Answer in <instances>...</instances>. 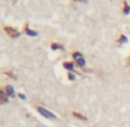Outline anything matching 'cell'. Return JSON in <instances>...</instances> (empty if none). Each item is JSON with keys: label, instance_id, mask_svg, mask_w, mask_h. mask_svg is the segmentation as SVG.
Returning a JSON list of instances; mask_svg holds the SVG:
<instances>
[{"label": "cell", "instance_id": "9", "mask_svg": "<svg viewBox=\"0 0 130 127\" xmlns=\"http://www.w3.org/2000/svg\"><path fill=\"white\" fill-rule=\"evenodd\" d=\"M123 13H124V14H129L130 13V6L128 5V3H125V1H124V7H123Z\"/></svg>", "mask_w": 130, "mask_h": 127}, {"label": "cell", "instance_id": "14", "mask_svg": "<svg viewBox=\"0 0 130 127\" xmlns=\"http://www.w3.org/2000/svg\"><path fill=\"white\" fill-rule=\"evenodd\" d=\"M75 1H77V0H75ZM78 1H84V3H85L86 0H78Z\"/></svg>", "mask_w": 130, "mask_h": 127}, {"label": "cell", "instance_id": "11", "mask_svg": "<svg viewBox=\"0 0 130 127\" xmlns=\"http://www.w3.org/2000/svg\"><path fill=\"white\" fill-rule=\"evenodd\" d=\"M74 116H75V117H77V118H79V119H83V120H86V118H85V117H84V116L79 115V113H76V112H74Z\"/></svg>", "mask_w": 130, "mask_h": 127}, {"label": "cell", "instance_id": "6", "mask_svg": "<svg viewBox=\"0 0 130 127\" xmlns=\"http://www.w3.org/2000/svg\"><path fill=\"white\" fill-rule=\"evenodd\" d=\"M25 34L28 35V36H30V37H36L37 36V32L36 31H34V30H31L29 27H25Z\"/></svg>", "mask_w": 130, "mask_h": 127}, {"label": "cell", "instance_id": "8", "mask_svg": "<svg viewBox=\"0 0 130 127\" xmlns=\"http://www.w3.org/2000/svg\"><path fill=\"white\" fill-rule=\"evenodd\" d=\"M63 67L66 69H68V71H73V69H74V64H71V62H64L63 64Z\"/></svg>", "mask_w": 130, "mask_h": 127}, {"label": "cell", "instance_id": "3", "mask_svg": "<svg viewBox=\"0 0 130 127\" xmlns=\"http://www.w3.org/2000/svg\"><path fill=\"white\" fill-rule=\"evenodd\" d=\"M5 31H6V34L9 35L12 38H16V37H20V32L17 31L16 29L12 28V27H6V28H5Z\"/></svg>", "mask_w": 130, "mask_h": 127}, {"label": "cell", "instance_id": "13", "mask_svg": "<svg viewBox=\"0 0 130 127\" xmlns=\"http://www.w3.org/2000/svg\"><path fill=\"white\" fill-rule=\"evenodd\" d=\"M19 97H20L21 99H25V96L23 95V94H19Z\"/></svg>", "mask_w": 130, "mask_h": 127}, {"label": "cell", "instance_id": "5", "mask_svg": "<svg viewBox=\"0 0 130 127\" xmlns=\"http://www.w3.org/2000/svg\"><path fill=\"white\" fill-rule=\"evenodd\" d=\"M6 94H7V96H9V97H14L15 96L14 88H13L12 86H7L6 87Z\"/></svg>", "mask_w": 130, "mask_h": 127}, {"label": "cell", "instance_id": "10", "mask_svg": "<svg viewBox=\"0 0 130 127\" xmlns=\"http://www.w3.org/2000/svg\"><path fill=\"white\" fill-rule=\"evenodd\" d=\"M127 42H128V38L124 36V35H122V36L120 37V39H119V43H121V44H124Z\"/></svg>", "mask_w": 130, "mask_h": 127}, {"label": "cell", "instance_id": "7", "mask_svg": "<svg viewBox=\"0 0 130 127\" xmlns=\"http://www.w3.org/2000/svg\"><path fill=\"white\" fill-rule=\"evenodd\" d=\"M51 49L53 50V51H57V50H62L63 49V46L60 44H58V43H52L51 44Z\"/></svg>", "mask_w": 130, "mask_h": 127}, {"label": "cell", "instance_id": "2", "mask_svg": "<svg viewBox=\"0 0 130 127\" xmlns=\"http://www.w3.org/2000/svg\"><path fill=\"white\" fill-rule=\"evenodd\" d=\"M37 110H38V112H39L42 116H44L45 118H48V119H55V118H57L53 113H51L50 111H47L46 109H44V108H38Z\"/></svg>", "mask_w": 130, "mask_h": 127}, {"label": "cell", "instance_id": "4", "mask_svg": "<svg viewBox=\"0 0 130 127\" xmlns=\"http://www.w3.org/2000/svg\"><path fill=\"white\" fill-rule=\"evenodd\" d=\"M8 102V96L4 90L0 89V103H7Z\"/></svg>", "mask_w": 130, "mask_h": 127}, {"label": "cell", "instance_id": "12", "mask_svg": "<svg viewBox=\"0 0 130 127\" xmlns=\"http://www.w3.org/2000/svg\"><path fill=\"white\" fill-rule=\"evenodd\" d=\"M68 79H69V80H75V75H74V74H69Z\"/></svg>", "mask_w": 130, "mask_h": 127}, {"label": "cell", "instance_id": "1", "mask_svg": "<svg viewBox=\"0 0 130 127\" xmlns=\"http://www.w3.org/2000/svg\"><path fill=\"white\" fill-rule=\"evenodd\" d=\"M73 58L75 59V61L77 62V65H78V66H81V67L85 66V60H84L83 56H82L79 52H75V53L73 54Z\"/></svg>", "mask_w": 130, "mask_h": 127}]
</instances>
